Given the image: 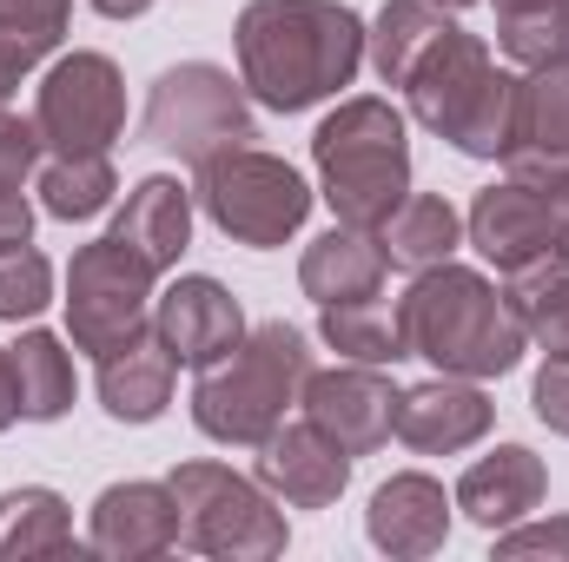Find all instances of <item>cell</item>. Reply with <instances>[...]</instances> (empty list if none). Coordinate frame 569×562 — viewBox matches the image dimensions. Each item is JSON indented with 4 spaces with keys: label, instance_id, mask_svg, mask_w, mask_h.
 Listing matches in <instances>:
<instances>
[{
    "label": "cell",
    "instance_id": "obj_1",
    "mask_svg": "<svg viewBox=\"0 0 569 562\" xmlns=\"http://www.w3.org/2000/svg\"><path fill=\"white\" fill-rule=\"evenodd\" d=\"M365 20L345 0H252L232 27L239 80L259 107L305 113L338 100L365 67Z\"/></svg>",
    "mask_w": 569,
    "mask_h": 562
},
{
    "label": "cell",
    "instance_id": "obj_2",
    "mask_svg": "<svg viewBox=\"0 0 569 562\" xmlns=\"http://www.w3.org/2000/svg\"><path fill=\"white\" fill-rule=\"evenodd\" d=\"M405 304V338L411 358L437 364L443 378H510L530 351V331L517 318V304L503 298V284L470 272V265H430L411 279Z\"/></svg>",
    "mask_w": 569,
    "mask_h": 562
},
{
    "label": "cell",
    "instance_id": "obj_3",
    "mask_svg": "<svg viewBox=\"0 0 569 562\" xmlns=\"http://www.w3.org/2000/svg\"><path fill=\"white\" fill-rule=\"evenodd\" d=\"M311 165H318V199L331 205V219L378 232L411 192V127L378 93L338 100V113H325L311 133Z\"/></svg>",
    "mask_w": 569,
    "mask_h": 562
},
{
    "label": "cell",
    "instance_id": "obj_4",
    "mask_svg": "<svg viewBox=\"0 0 569 562\" xmlns=\"http://www.w3.org/2000/svg\"><path fill=\"white\" fill-rule=\"evenodd\" d=\"M305 378H311L305 331L272 318V324L246 331L219 364L199 371V384H192V423H199V436H212L226 450H259L284 423V411L305 398Z\"/></svg>",
    "mask_w": 569,
    "mask_h": 562
},
{
    "label": "cell",
    "instance_id": "obj_5",
    "mask_svg": "<svg viewBox=\"0 0 569 562\" xmlns=\"http://www.w3.org/2000/svg\"><path fill=\"white\" fill-rule=\"evenodd\" d=\"M517 87L523 73H503L477 33L450 27L405 80V100H411V120L450 140L463 159H503L517 127Z\"/></svg>",
    "mask_w": 569,
    "mask_h": 562
},
{
    "label": "cell",
    "instance_id": "obj_6",
    "mask_svg": "<svg viewBox=\"0 0 569 562\" xmlns=\"http://www.w3.org/2000/svg\"><path fill=\"white\" fill-rule=\"evenodd\" d=\"M172 503H179V543L212 562H272L284 556L291 530L284 510L259 476H239L212 456H192L166 476Z\"/></svg>",
    "mask_w": 569,
    "mask_h": 562
},
{
    "label": "cell",
    "instance_id": "obj_7",
    "mask_svg": "<svg viewBox=\"0 0 569 562\" xmlns=\"http://www.w3.org/2000/svg\"><path fill=\"white\" fill-rule=\"evenodd\" d=\"M192 199L206 205V219L232 239V245H252V252H272L284 239L305 232L311 219V185L284 165L279 152H259V145H226L199 165V185Z\"/></svg>",
    "mask_w": 569,
    "mask_h": 562
},
{
    "label": "cell",
    "instance_id": "obj_8",
    "mask_svg": "<svg viewBox=\"0 0 569 562\" xmlns=\"http://www.w3.org/2000/svg\"><path fill=\"white\" fill-rule=\"evenodd\" d=\"M246 100H252L246 80H232L226 67L179 60V67H166L152 80L140 133L146 145H159V152H172L186 165H206L226 145H252V107Z\"/></svg>",
    "mask_w": 569,
    "mask_h": 562
},
{
    "label": "cell",
    "instance_id": "obj_9",
    "mask_svg": "<svg viewBox=\"0 0 569 562\" xmlns=\"http://www.w3.org/2000/svg\"><path fill=\"white\" fill-rule=\"evenodd\" d=\"M152 265L113 232L80 245L67 265V338L87 358H113L152 331Z\"/></svg>",
    "mask_w": 569,
    "mask_h": 562
},
{
    "label": "cell",
    "instance_id": "obj_10",
    "mask_svg": "<svg viewBox=\"0 0 569 562\" xmlns=\"http://www.w3.org/2000/svg\"><path fill=\"white\" fill-rule=\"evenodd\" d=\"M33 127L53 159L107 152L127 133V80L107 53H60L33 93Z\"/></svg>",
    "mask_w": 569,
    "mask_h": 562
},
{
    "label": "cell",
    "instance_id": "obj_11",
    "mask_svg": "<svg viewBox=\"0 0 569 562\" xmlns=\"http://www.w3.org/2000/svg\"><path fill=\"white\" fill-rule=\"evenodd\" d=\"M305 418L318 423L345 456H371L398 436V384L385 364H331L305 378Z\"/></svg>",
    "mask_w": 569,
    "mask_h": 562
},
{
    "label": "cell",
    "instance_id": "obj_12",
    "mask_svg": "<svg viewBox=\"0 0 569 562\" xmlns=\"http://www.w3.org/2000/svg\"><path fill=\"white\" fill-rule=\"evenodd\" d=\"M152 338H159L179 364L206 371V364H219V358L246 338V311H239V298L219 279L192 272V279H172L152 298Z\"/></svg>",
    "mask_w": 569,
    "mask_h": 562
},
{
    "label": "cell",
    "instance_id": "obj_13",
    "mask_svg": "<svg viewBox=\"0 0 569 562\" xmlns=\"http://www.w3.org/2000/svg\"><path fill=\"white\" fill-rule=\"evenodd\" d=\"M497 423V404L477 378H425L411 391H398V436L418 456H457L470 443H483Z\"/></svg>",
    "mask_w": 569,
    "mask_h": 562
},
{
    "label": "cell",
    "instance_id": "obj_14",
    "mask_svg": "<svg viewBox=\"0 0 569 562\" xmlns=\"http://www.w3.org/2000/svg\"><path fill=\"white\" fill-rule=\"evenodd\" d=\"M87 550L107 562H146L179 550V503L166 483H107L87 510Z\"/></svg>",
    "mask_w": 569,
    "mask_h": 562
},
{
    "label": "cell",
    "instance_id": "obj_15",
    "mask_svg": "<svg viewBox=\"0 0 569 562\" xmlns=\"http://www.w3.org/2000/svg\"><path fill=\"white\" fill-rule=\"evenodd\" d=\"M259 483L291 503V510H331L351 483V456L318 430V423H279L266 443H259Z\"/></svg>",
    "mask_w": 569,
    "mask_h": 562
},
{
    "label": "cell",
    "instance_id": "obj_16",
    "mask_svg": "<svg viewBox=\"0 0 569 562\" xmlns=\"http://www.w3.org/2000/svg\"><path fill=\"white\" fill-rule=\"evenodd\" d=\"M450 496L443 483L425 476V470H398L391 483L371 490V510H365V536L398 562H418V556H437L450 543Z\"/></svg>",
    "mask_w": 569,
    "mask_h": 562
},
{
    "label": "cell",
    "instance_id": "obj_17",
    "mask_svg": "<svg viewBox=\"0 0 569 562\" xmlns=\"http://www.w3.org/2000/svg\"><path fill=\"white\" fill-rule=\"evenodd\" d=\"M550 496V470H543V456L530 450V443H497L490 456H477L463 476H457V510L477 523V530H510V523H523L537 503Z\"/></svg>",
    "mask_w": 569,
    "mask_h": 562
},
{
    "label": "cell",
    "instance_id": "obj_18",
    "mask_svg": "<svg viewBox=\"0 0 569 562\" xmlns=\"http://www.w3.org/2000/svg\"><path fill=\"white\" fill-rule=\"evenodd\" d=\"M503 165H510V179H537V172H563L569 165V67L523 73Z\"/></svg>",
    "mask_w": 569,
    "mask_h": 562
},
{
    "label": "cell",
    "instance_id": "obj_19",
    "mask_svg": "<svg viewBox=\"0 0 569 562\" xmlns=\"http://www.w3.org/2000/svg\"><path fill=\"white\" fill-rule=\"evenodd\" d=\"M113 239L133 245L152 272H172L179 252L192 245V192L172 172H146L140 185L127 192L120 219H113Z\"/></svg>",
    "mask_w": 569,
    "mask_h": 562
},
{
    "label": "cell",
    "instance_id": "obj_20",
    "mask_svg": "<svg viewBox=\"0 0 569 562\" xmlns=\"http://www.w3.org/2000/svg\"><path fill=\"white\" fill-rule=\"evenodd\" d=\"M385 272H391V259H385L378 232H365V225H331L298 259V284L311 304H345V298L385 291Z\"/></svg>",
    "mask_w": 569,
    "mask_h": 562
},
{
    "label": "cell",
    "instance_id": "obj_21",
    "mask_svg": "<svg viewBox=\"0 0 569 562\" xmlns=\"http://www.w3.org/2000/svg\"><path fill=\"white\" fill-rule=\"evenodd\" d=\"M318 338L345 364H398V358H411L405 304L385 298V291H365V298H345V304H318Z\"/></svg>",
    "mask_w": 569,
    "mask_h": 562
},
{
    "label": "cell",
    "instance_id": "obj_22",
    "mask_svg": "<svg viewBox=\"0 0 569 562\" xmlns=\"http://www.w3.org/2000/svg\"><path fill=\"white\" fill-rule=\"evenodd\" d=\"M172 371H179V358H172L152 331L133 338L127 351L100 358V404H107V418L113 423L166 418V404H172Z\"/></svg>",
    "mask_w": 569,
    "mask_h": 562
},
{
    "label": "cell",
    "instance_id": "obj_23",
    "mask_svg": "<svg viewBox=\"0 0 569 562\" xmlns=\"http://www.w3.org/2000/svg\"><path fill=\"white\" fill-rule=\"evenodd\" d=\"M378 245H385V259H391V272H430V265H443L457 245H463V219H457V205L450 199H437V192H405V205L378 225Z\"/></svg>",
    "mask_w": 569,
    "mask_h": 562
},
{
    "label": "cell",
    "instance_id": "obj_24",
    "mask_svg": "<svg viewBox=\"0 0 569 562\" xmlns=\"http://www.w3.org/2000/svg\"><path fill=\"white\" fill-rule=\"evenodd\" d=\"M450 27H457V20H450L437 0H385L378 20H371V33H365V60L378 67L385 87H405V80L418 73V60H425Z\"/></svg>",
    "mask_w": 569,
    "mask_h": 562
},
{
    "label": "cell",
    "instance_id": "obj_25",
    "mask_svg": "<svg viewBox=\"0 0 569 562\" xmlns=\"http://www.w3.org/2000/svg\"><path fill=\"white\" fill-rule=\"evenodd\" d=\"M73 556V510L47 483H20L0 496V562Z\"/></svg>",
    "mask_w": 569,
    "mask_h": 562
},
{
    "label": "cell",
    "instance_id": "obj_26",
    "mask_svg": "<svg viewBox=\"0 0 569 562\" xmlns=\"http://www.w3.org/2000/svg\"><path fill=\"white\" fill-rule=\"evenodd\" d=\"M13 351V378H20V418L27 423H53L73 411V351L53 331H20Z\"/></svg>",
    "mask_w": 569,
    "mask_h": 562
},
{
    "label": "cell",
    "instance_id": "obj_27",
    "mask_svg": "<svg viewBox=\"0 0 569 562\" xmlns=\"http://www.w3.org/2000/svg\"><path fill=\"white\" fill-rule=\"evenodd\" d=\"M33 192H40V212H47V219L80 225V219H100V212L113 205L120 179H113V159H107V152H73V159H47Z\"/></svg>",
    "mask_w": 569,
    "mask_h": 562
},
{
    "label": "cell",
    "instance_id": "obj_28",
    "mask_svg": "<svg viewBox=\"0 0 569 562\" xmlns=\"http://www.w3.org/2000/svg\"><path fill=\"white\" fill-rule=\"evenodd\" d=\"M73 20V0H0V60L13 73H33L47 53H60Z\"/></svg>",
    "mask_w": 569,
    "mask_h": 562
},
{
    "label": "cell",
    "instance_id": "obj_29",
    "mask_svg": "<svg viewBox=\"0 0 569 562\" xmlns=\"http://www.w3.org/2000/svg\"><path fill=\"white\" fill-rule=\"evenodd\" d=\"M497 47L537 73V67H569V0H550L537 13H517V20H497Z\"/></svg>",
    "mask_w": 569,
    "mask_h": 562
},
{
    "label": "cell",
    "instance_id": "obj_30",
    "mask_svg": "<svg viewBox=\"0 0 569 562\" xmlns=\"http://www.w3.org/2000/svg\"><path fill=\"white\" fill-rule=\"evenodd\" d=\"M47 304H53V265H47V252L7 245L0 252V318L20 324V318H40Z\"/></svg>",
    "mask_w": 569,
    "mask_h": 562
},
{
    "label": "cell",
    "instance_id": "obj_31",
    "mask_svg": "<svg viewBox=\"0 0 569 562\" xmlns=\"http://www.w3.org/2000/svg\"><path fill=\"white\" fill-rule=\"evenodd\" d=\"M497 556L503 562H523V556L569 562V516H543V523H510V530H497Z\"/></svg>",
    "mask_w": 569,
    "mask_h": 562
},
{
    "label": "cell",
    "instance_id": "obj_32",
    "mask_svg": "<svg viewBox=\"0 0 569 562\" xmlns=\"http://www.w3.org/2000/svg\"><path fill=\"white\" fill-rule=\"evenodd\" d=\"M523 331H530V344H537L543 358H569V279L550 284V291L523 311Z\"/></svg>",
    "mask_w": 569,
    "mask_h": 562
},
{
    "label": "cell",
    "instance_id": "obj_33",
    "mask_svg": "<svg viewBox=\"0 0 569 562\" xmlns=\"http://www.w3.org/2000/svg\"><path fill=\"white\" fill-rule=\"evenodd\" d=\"M530 411L543 430L569 436V358H543V371L530 378Z\"/></svg>",
    "mask_w": 569,
    "mask_h": 562
},
{
    "label": "cell",
    "instance_id": "obj_34",
    "mask_svg": "<svg viewBox=\"0 0 569 562\" xmlns=\"http://www.w3.org/2000/svg\"><path fill=\"white\" fill-rule=\"evenodd\" d=\"M40 127L33 120H13L7 107H0V179H27L33 165H40Z\"/></svg>",
    "mask_w": 569,
    "mask_h": 562
},
{
    "label": "cell",
    "instance_id": "obj_35",
    "mask_svg": "<svg viewBox=\"0 0 569 562\" xmlns=\"http://www.w3.org/2000/svg\"><path fill=\"white\" fill-rule=\"evenodd\" d=\"M27 239H33V205H27L20 179H0V252L27 245Z\"/></svg>",
    "mask_w": 569,
    "mask_h": 562
},
{
    "label": "cell",
    "instance_id": "obj_36",
    "mask_svg": "<svg viewBox=\"0 0 569 562\" xmlns=\"http://www.w3.org/2000/svg\"><path fill=\"white\" fill-rule=\"evenodd\" d=\"M20 418V378H13V351L0 344V430Z\"/></svg>",
    "mask_w": 569,
    "mask_h": 562
},
{
    "label": "cell",
    "instance_id": "obj_37",
    "mask_svg": "<svg viewBox=\"0 0 569 562\" xmlns=\"http://www.w3.org/2000/svg\"><path fill=\"white\" fill-rule=\"evenodd\" d=\"M100 20H140V13H152V0H87Z\"/></svg>",
    "mask_w": 569,
    "mask_h": 562
},
{
    "label": "cell",
    "instance_id": "obj_38",
    "mask_svg": "<svg viewBox=\"0 0 569 562\" xmlns=\"http://www.w3.org/2000/svg\"><path fill=\"white\" fill-rule=\"evenodd\" d=\"M537 7H550V0H497V20H517V13H537Z\"/></svg>",
    "mask_w": 569,
    "mask_h": 562
},
{
    "label": "cell",
    "instance_id": "obj_39",
    "mask_svg": "<svg viewBox=\"0 0 569 562\" xmlns=\"http://www.w3.org/2000/svg\"><path fill=\"white\" fill-rule=\"evenodd\" d=\"M13 87H20V73H13V67H7V60H0V107H7V100H13Z\"/></svg>",
    "mask_w": 569,
    "mask_h": 562
},
{
    "label": "cell",
    "instance_id": "obj_40",
    "mask_svg": "<svg viewBox=\"0 0 569 562\" xmlns=\"http://www.w3.org/2000/svg\"><path fill=\"white\" fill-rule=\"evenodd\" d=\"M437 7H443V13H463V7H477V0H437Z\"/></svg>",
    "mask_w": 569,
    "mask_h": 562
}]
</instances>
